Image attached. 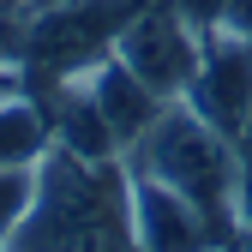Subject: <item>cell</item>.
<instances>
[{
  "label": "cell",
  "instance_id": "cell-1",
  "mask_svg": "<svg viewBox=\"0 0 252 252\" xmlns=\"http://www.w3.org/2000/svg\"><path fill=\"white\" fill-rule=\"evenodd\" d=\"M6 252H138L132 180L114 174V162H84L54 144L36 162V198Z\"/></svg>",
  "mask_w": 252,
  "mask_h": 252
},
{
  "label": "cell",
  "instance_id": "cell-2",
  "mask_svg": "<svg viewBox=\"0 0 252 252\" xmlns=\"http://www.w3.org/2000/svg\"><path fill=\"white\" fill-rule=\"evenodd\" d=\"M126 174L174 186V192H186L198 210H210L216 222L228 216V204H240L234 138H222L192 102H168L156 114V126L126 150Z\"/></svg>",
  "mask_w": 252,
  "mask_h": 252
},
{
  "label": "cell",
  "instance_id": "cell-3",
  "mask_svg": "<svg viewBox=\"0 0 252 252\" xmlns=\"http://www.w3.org/2000/svg\"><path fill=\"white\" fill-rule=\"evenodd\" d=\"M114 54L162 102H186V90L198 78V60H204V36H198V24L186 18V6H138L120 24Z\"/></svg>",
  "mask_w": 252,
  "mask_h": 252
},
{
  "label": "cell",
  "instance_id": "cell-4",
  "mask_svg": "<svg viewBox=\"0 0 252 252\" xmlns=\"http://www.w3.org/2000/svg\"><path fill=\"white\" fill-rule=\"evenodd\" d=\"M186 102H192L222 138H234L252 120V42L228 36L222 24H210L204 60H198V78H192V90H186Z\"/></svg>",
  "mask_w": 252,
  "mask_h": 252
},
{
  "label": "cell",
  "instance_id": "cell-5",
  "mask_svg": "<svg viewBox=\"0 0 252 252\" xmlns=\"http://www.w3.org/2000/svg\"><path fill=\"white\" fill-rule=\"evenodd\" d=\"M132 180V234L138 252H216V216L198 210L186 192L162 180H144V174H126Z\"/></svg>",
  "mask_w": 252,
  "mask_h": 252
},
{
  "label": "cell",
  "instance_id": "cell-6",
  "mask_svg": "<svg viewBox=\"0 0 252 252\" xmlns=\"http://www.w3.org/2000/svg\"><path fill=\"white\" fill-rule=\"evenodd\" d=\"M84 90H90V102H96V114L108 120V132H114V144H120V156L126 150H132L144 132H150V126H156V114H162L168 102L162 96H156V90L132 72V66H126V60L120 54H102L96 60V66H90L84 78H78Z\"/></svg>",
  "mask_w": 252,
  "mask_h": 252
},
{
  "label": "cell",
  "instance_id": "cell-7",
  "mask_svg": "<svg viewBox=\"0 0 252 252\" xmlns=\"http://www.w3.org/2000/svg\"><path fill=\"white\" fill-rule=\"evenodd\" d=\"M48 150H54L48 102L24 96V90L0 96V168H36Z\"/></svg>",
  "mask_w": 252,
  "mask_h": 252
},
{
  "label": "cell",
  "instance_id": "cell-8",
  "mask_svg": "<svg viewBox=\"0 0 252 252\" xmlns=\"http://www.w3.org/2000/svg\"><path fill=\"white\" fill-rule=\"evenodd\" d=\"M30 198H36V168H0V246H6L12 228L24 222Z\"/></svg>",
  "mask_w": 252,
  "mask_h": 252
},
{
  "label": "cell",
  "instance_id": "cell-9",
  "mask_svg": "<svg viewBox=\"0 0 252 252\" xmlns=\"http://www.w3.org/2000/svg\"><path fill=\"white\" fill-rule=\"evenodd\" d=\"M228 30V36H240V42H252V0H222V18H216Z\"/></svg>",
  "mask_w": 252,
  "mask_h": 252
},
{
  "label": "cell",
  "instance_id": "cell-10",
  "mask_svg": "<svg viewBox=\"0 0 252 252\" xmlns=\"http://www.w3.org/2000/svg\"><path fill=\"white\" fill-rule=\"evenodd\" d=\"M0 66H18V30L0 24Z\"/></svg>",
  "mask_w": 252,
  "mask_h": 252
},
{
  "label": "cell",
  "instance_id": "cell-11",
  "mask_svg": "<svg viewBox=\"0 0 252 252\" xmlns=\"http://www.w3.org/2000/svg\"><path fill=\"white\" fill-rule=\"evenodd\" d=\"M18 90V78H12V66H0V96H12Z\"/></svg>",
  "mask_w": 252,
  "mask_h": 252
}]
</instances>
